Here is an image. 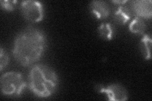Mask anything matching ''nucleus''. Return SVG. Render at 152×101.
<instances>
[{
    "instance_id": "f257e3e1",
    "label": "nucleus",
    "mask_w": 152,
    "mask_h": 101,
    "mask_svg": "<svg viewBox=\"0 0 152 101\" xmlns=\"http://www.w3.org/2000/svg\"><path fill=\"white\" fill-rule=\"evenodd\" d=\"M46 45L44 33L37 28L27 27L17 35L13 42L12 54L19 64L28 66L41 58Z\"/></svg>"
},
{
    "instance_id": "f03ea898",
    "label": "nucleus",
    "mask_w": 152,
    "mask_h": 101,
    "mask_svg": "<svg viewBox=\"0 0 152 101\" xmlns=\"http://www.w3.org/2000/svg\"><path fill=\"white\" fill-rule=\"evenodd\" d=\"M28 86L32 92L40 98H47L53 94L58 85L55 71L44 65L32 67L28 74Z\"/></svg>"
},
{
    "instance_id": "7ed1b4c3",
    "label": "nucleus",
    "mask_w": 152,
    "mask_h": 101,
    "mask_svg": "<svg viewBox=\"0 0 152 101\" xmlns=\"http://www.w3.org/2000/svg\"><path fill=\"white\" fill-rule=\"evenodd\" d=\"M0 86L3 94L12 97H18L26 87V83L21 73L10 71L1 75Z\"/></svg>"
},
{
    "instance_id": "20e7f679",
    "label": "nucleus",
    "mask_w": 152,
    "mask_h": 101,
    "mask_svg": "<svg viewBox=\"0 0 152 101\" xmlns=\"http://www.w3.org/2000/svg\"><path fill=\"white\" fill-rule=\"evenodd\" d=\"M21 12L26 20L31 23L41 22L44 16L43 7L39 1L27 0L20 4Z\"/></svg>"
},
{
    "instance_id": "39448f33",
    "label": "nucleus",
    "mask_w": 152,
    "mask_h": 101,
    "mask_svg": "<svg viewBox=\"0 0 152 101\" xmlns=\"http://www.w3.org/2000/svg\"><path fill=\"white\" fill-rule=\"evenodd\" d=\"M97 90L106 94L109 100L125 101L128 99V92L124 86L119 84H112L107 87H99Z\"/></svg>"
},
{
    "instance_id": "423d86ee",
    "label": "nucleus",
    "mask_w": 152,
    "mask_h": 101,
    "mask_svg": "<svg viewBox=\"0 0 152 101\" xmlns=\"http://www.w3.org/2000/svg\"><path fill=\"white\" fill-rule=\"evenodd\" d=\"M131 9L136 17L151 18L152 17V2L151 0H134L131 2Z\"/></svg>"
},
{
    "instance_id": "0eeeda50",
    "label": "nucleus",
    "mask_w": 152,
    "mask_h": 101,
    "mask_svg": "<svg viewBox=\"0 0 152 101\" xmlns=\"http://www.w3.org/2000/svg\"><path fill=\"white\" fill-rule=\"evenodd\" d=\"M90 11L99 20L107 18L110 14V8L104 1H93L89 4Z\"/></svg>"
},
{
    "instance_id": "6e6552de",
    "label": "nucleus",
    "mask_w": 152,
    "mask_h": 101,
    "mask_svg": "<svg viewBox=\"0 0 152 101\" xmlns=\"http://www.w3.org/2000/svg\"><path fill=\"white\" fill-rule=\"evenodd\" d=\"M132 15V11L129 7L121 4L114 12L113 20L117 24L124 25L131 18Z\"/></svg>"
},
{
    "instance_id": "1a4fd4ad",
    "label": "nucleus",
    "mask_w": 152,
    "mask_h": 101,
    "mask_svg": "<svg viewBox=\"0 0 152 101\" xmlns=\"http://www.w3.org/2000/svg\"><path fill=\"white\" fill-rule=\"evenodd\" d=\"M152 40L151 37L148 34H145L140 41V50L143 57L147 60L151 59Z\"/></svg>"
},
{
    "instance_id": "9d476101",
    "label": "nucleus",
    "mask_w": 152,
    "mask_h": 101,
    "mask_svg": "<svg viewBox=\"0 0 152 101\" xmlns=\"http://www.w3.org/2000/svg\"><path fill=\"white\" fill-rule=\"evenodd\" d=\"M98 33L103 39L110 41L114 36V27L110 23H102L98 27Z\"/></svg>"
},
{
    "instance_id": "9b49d317",
    "label": "nucleus",
    "mask_w": 152,
    "mask_h": 101,
    "mask_svg": "<svg viewBox=\"0 0 152 101\" xmlns=\"http://www.w3.org/2000/svg\"><path fill=\"white\" fill-rule=\"evenodd\" d=\"M146 24L144 20L140 17H136L131 22L129 28L132 33L143 35L146 31Z\"/></svg>"
},
{
    "instance_id": "f8f14e48",
    "label": "nucleus",
    "mask_w": 152,
    "mask_h": 101,
    "mask_svg": "<svg viewBox=\"0 0 152 101\" xmlns=\"http://www.w3.org/2000/svg\"><path fill=\"white\" fill-rule=\"evenodd\" d=\"M9 62V56L7 52L1 46L0 49V71H2Z\"/></svg>"
},
{
    "instance_id": "ddd939ff",
    "label": "nucleus",
    "mask_w": 152,
    "mask_h": 101,
    "mask_svg": "<svg viewBox=\"0 0 152 101\" xmlns=\"http://www.w3.org/2000/svg\"><path fill=\"white\" fill-rule=\"evenodd\" d=\"M17 3V1H8V0H1L0 1L1 7L9 12L13 11L15 9Z\"/></svg>"
},
{
    "instance_id": "4468645a",
    "label": "nucleus",
    "mask_w": 152,
    "mask_h": 101,
    "mask_svg": "<svg viewBox=\"0 0 152 101\" xmlns=\"http://www.w3.org/2000/svg\"><path fill=\"white\" fill-rule=\"evenodd\" d=\"M111 2L113 3L118 4V5H121V4H124L125 3H127L128 1H127V0H125V1H122V0H121V1H118V0H115V1H112Z\"/></svg>"
}]
</instances>
